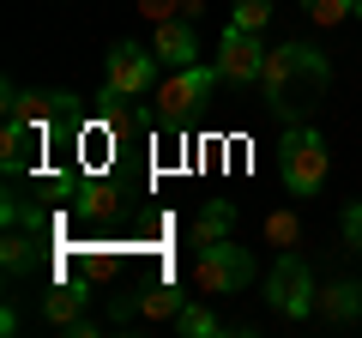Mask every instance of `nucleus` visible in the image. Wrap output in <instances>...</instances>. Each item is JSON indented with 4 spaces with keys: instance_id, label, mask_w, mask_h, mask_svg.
<instances>
[{
    "instance_id": "9d476101",
    "label": "nucleus",
    "mask_w": 362,
    "mask_h": 338,
    "mask_svg": "<svg viewBox=\"0 0 362 338\" xmlns=\"http://www.w3.org/2000/svg\"><path fill=\"white\" fill-rule=\"evenodd\" d=\"M314 314H320L326 326H350V320H362V284H356V278H338V284H326L320 296H314Z\"/></svg>"
},
{
    "instance_id": "4468645a",
    "label": "nucleus",
    "mask_w": 362,
    "mask_h": 338,
    "mask_svg": "<svg viewBox=\"0 0 362 338\" xmlns=\"http://www.w3.org/2000/svg\"><path fill=\"white\" fill-rule=\"evenodd\" d=\"M175 326H181L187 338H218V332H230V326H223L211 308H199V302H187V308L175 314Z\"/></svg>"
},
{
    "instance_id": "4be33fe9",
    "label": "nucleus",
    "mask_w": 362,
    "mask_h": 338,
    "mask_svg": "<svg viewBox=\"0 0 362 338\" xmlns=\"http://www.w3.org/2000/svg\"><path fill=\"white\" fill-rule=\"evenodd\" d=\"M356 25H362V0H356Z\"/></svg>"
},
{
    "instance_id": "a211bd4d",
    "label": "nucleus",
    "mask_w": 362,
    "mask_h": 338,
    "mask_svg": "<svg viewBox=\"0 0 362 338\" xmlns=\"http://www.w3.org/2000/svg\"><path fill=\"white\" fill-rule=\"evenodd\" d=\"M338 235H344L350 254H362V199H350V206L338 211Z\"/></svg>"
},
{
    "instance_id": "2eb2a0df",
    "label": "nucleus",
    "mask_w": 362,
    "mask_h": 338,
    "mask_svg": "<svg viewBox=\"0 0 362 338\" xmlns=\"http://www.w3.org/2000/svg\"><path fill=\"white\" fill-rule=\"evenodd\" d=\"M296 6L314 18V25H338V18H356V0H296Z\"/></svg>"
},
{
    "instance_id": "f3484780",
    "label": "nucleus",
    "mask_w": 362,
    "mask_h": 338,
    "mask_svg": "<svg viewBox=\"0 0 362 338\" xmlns=\"http://www.w3.org/2000/svg\"><path fill=\"white\" fill-rule=\"evenodd\" d=\"M139 13H151L157 25H163V18H194L199 0H139Z\"/></svg>"
},
{
    "instance_id": "0eeeda50",
    "label": "nucleus",
    "mask_w": 362,
    "mask_h": 338,
    "mask_svg": "<svg viewBox=\"0 0 362 338\" xmlns=\"http://www.w3.org/2000/svg\"><path fill=\"white\" fill-rule=\"evenodd\" d=\"M259 66H266V42H259V30H242V25H223L218 73L230 78V85H259Z\"/></svg>"
},
{
    "instance_id": "dca6fc26",
    "label": "nucleus",
    "mask_w": 362,
    "mask_h": 338,
    "mask_svg": "<svg viewBox=\"0 0 362 338\" xmlns=\"http://www.w3.org/2000/svg\"><path fill=\"white\" fill-rule=\"evenodd\" d=\"M230 25L266 30V25H272V0H235V6H230Z\"/></svg>"
},
{
    "instance_id": "6e6552de",
    "label": "nucleus",
    "mask_w": 362,
    "mask_h": 338,
    "mask_svg": "<svg viewBox=\"0 0 362 338\" xmlns=\"http://www.w3.org/2000/svg\"><path fill=\"white\" fill-rule=\"evenodd\" d=\"M181 308H187V296H181L175 284H151V290L121 296L115 302V320H175Z\"/></svg>"
},
{
    "instance_id": "6ab92c4d",
    "label": "nucleus",
    "mask_w": 362,
    "mask_h": 338,
    "mask_svg": "<svg viewBox=\"0 0 362 338\" xmlns=\"http://www.w3.org/2000/svg\"><path fill=\"white\" fill-rule=\"evenodd\" d=\"M109 206H115V199H109V187H103V182H85V187H78V211H90V218H103Z\"/></svg>"
},
{
    "instance_id": "412c9836",
    "label": "nucleus",
    "mask_w": 362,
    "mask_h": 338,
    "mask_svg": "<svg viewBox=\"0 0 362 338\" xmlns=\"http://www.w3.org/2000/svg\"><path fill=\"white\" fill-rule=\"evenodd\" d=\"M266 235H272L278 247H296V218H290V211H272V218H266Z\"/></svg>"
},
{
    "instance_id": "aec40b11",
    "label": "nucleus",
    "mask_w": 362,
    "mask_h": 338,
    "mask_svg": "<svg viewBox=\"0 0 362 338\" xmlns=\"http://www.w3.org/2000/svg\"><path fill=\"white\" fill-rule=\"evenodd\" d=\"M0 260H6V272H30V242H25V235H6V254H0Z\"/></svg>"
},
{
    "instance_id": "f03ea898",
    "label": "nucleus",
    "mask_w": 362,
    "mask_h": 338,
    "mask_svg": "<svg viewBox=\"0 0 362 338\" xmlns=\"http://www.w3.org/2000/svg\"><path fill=\"white\" fill-rule=\"evenodd\" d=\"M326 169H332L326 133H314V127H302V121H290V127L278 133V182H284L296 199H314V194L326 187Z\"/></svg>"
},
{
    "instance_id": "20e7f679",
    "label": "nucleus",
    "mask_w": 362,
    "mask_h": 338,
    "mask_svg": "<svg viewBox=\"0 0 362 338\" xmlns=\"http://www.w3.org/2000/svg\"><path fill=\"white\" fill-rule=\"evenodd\" d=\"M151 78H157V49H145V42H115L109 49V85H103V109L115 115L127 97L151 91Z\"/></svg>"
},
{
    "instance_id": "f8f14e48",
    "label": "nucleus",
    "mask_w": 362,
    "mask_h": 338,
    "mask_svg": "<svg viewBox=\"0 0 362 338\" xmlns=\"http://www.w3.org/2000/svg\"><path fill=\"white\" fill-rule=\"evenodd\" d=\"M230 230H235V199H206V211L194 218V247L223 242Z\"/></svg>"
},
{
    "instance_id": "423d86ee",
    "label": "nucleus",
    "mask_w": 362,
    "mask_h": 338,
    "mask_svg": "<svg viewBox=\"0 0 362 338\" xmlns=\"http://www.w3.org/2000/svg\"><path fill=\"white\" fill-rule=\"evenodd\" d=\"M218 85H223V73H218V66H199V61H194V66H175V73H169V85L157 91V109H163V127L175 133L181 121L194 115V109L206 103L211 91H218Z\"/></svg>"
},
{
    "instance_id": "ddd939ff",
    "label": "nucleus",
    "mask_w": 362,
    "mask_h": 338,
    "mask_svg": "<svg viewBox=\"0 0 362 338\" xmlns=\"http://www.w3.org/2000/svg\"><path fill=\"white\" fill-rule=\"evenodd\" d=\"M37 139H42V133L30 127L25 115H6V133H0V157H6V169H18V163H25Z\"/></svg>"
},
{
    "instance_id": "39448f33",
    "label": "nucleus",
    "mask_w": 362,
    "mask_h": 338,
    "mask_svg": "<svg viewBox=\"0 0 362 338\" xmlns=\"http://www.w3.org/2000/svg\"><path fill=\"white\" fill-rule=\"evenodd\" d=\"M314 296H320L314 266L302 260V254H278V266L266 272V302H272L278 314H290V320H308V314H314Z\"/></svg>"
},
{
    "instance_id": "7ed1b4c3",
    "label": "nucleus",
    "mask_w": 362,
    "mask_h": 338,
    "mask_svg": "<svg viewBox=\"0 0 362 338\" xmlns=\"http://www.w3.org/2000/svg\"><path fill=\"white\" fill-rule=\"evenodd\" d=\"M194 284L206 290V296H235V290L254 284V254L235 247L230 235H223V242H206L199 260H194Z\"/></svg>"
},
{
    "instance_id": "1a4fd4ad",
    "label": "nucleus",
    "mask_w": 362,
    "mask_h": 338,
    "mask_svg": "<svg viewBox=\"0 0 362 338\" xmlns=\"http://www.w3.org/2000/svg\"><path fill=\"white\" fill-rule=\"evenodd\" d=\"M42 320L61 326V332H73V338H90V320H85V290L54 284L49 296H42Z\"/></svg>"
},
{
    "instance_id": "f257e3e1",
    "label": "nucleus",
    "mask_w": 362,
    "mask_h": 338,
    "mask_svg": "<svg viewBox=\"0 0 362 338\" xmlns=\"http://www.w3.org/2000/svg\"><path fill=\"white\" fill-rule=\"evenodd\" d=\"M332 85V61L308 42H278L266 49V66H259V97L278 121H302L314 109V97H326Z\"/></svg>"
},
{
    "instance_id": "9b49d317",
    "label": "nucleus",
    "mask_w": 362,
    "mask_h": 338,
    "mask_svg": "<svg viewBox=\"0 0 362 338\" xmlns=\"http://www.w3.org/2000/svg\"><path fill=\"white\" fill-rule=\"evenodd\" d=\"M151 49H157V61H169V66H194L199 61V37H194L187 18H163L157 37H151Z\"/></svg>"
}]
</instances>
